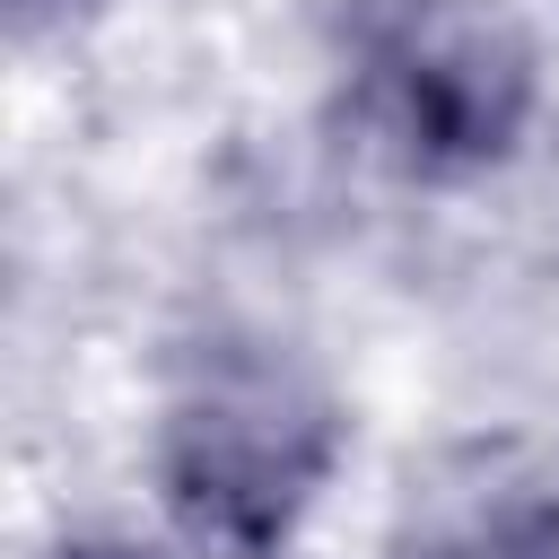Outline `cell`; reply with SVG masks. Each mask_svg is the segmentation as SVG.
I'll return each instance as SVG.
<instances>
[{
  "label": "cell",
  "mask_w": 559,
  "mask_h": 559,
  "mask_svg": "<svg viewBox=\"0 0 559 559\" xmlns=\"http://www.w3.org/2000/svg\"><path fill=\"white\" fill-rule=\"evenodd\" d=\"M35 559H175L157 524H61Z\"/></svg>",
  "instance_id": "obj_5"
},
{
  "label": "cell",
  "mask_w": 559,
  "mask_h": 559,
  "mask_svg": "<svg viewBox=\"0 0 559 559\" xmlns=\"http://www.w3.org/2000/svg\"><path fill=\"white\" fill-rule=\"evenodd\" d=\"M314 114L384 192L472 201L542 148V17L524 0H314Z\"/></svg>",
  "instance_id": "obj_2"
},
{
  "label": "cell",
  "mask_w": 559,
  "mask_h": 559,
  "mask_svg": "<svg viewBox=\"0 0 559 559\" xmlns=\"http://www.w3.org/2000/svg\"><path fill=\"white\" fill-rule=\"evenodd\" d=\"M358 463L349 376L280 314H192L140 402V498L175 559H297Z\"/></svg>",
  "instance_id": "obj_1"
},
{
  "label": "cell",
  "mask_w": 559,
  "mask_h": 559,
  "mask_svg": "<svg viewBox=\"0 0 559 559\" xmlns=\"http://www.w3.org/2000/svg\"><path fill=\"white\" fill-rule=\"evenodd\" d=\"M131 0H0V44L17 61H44V52H79L87 35H105Z\"/></svg>",
  "instance_id": "obj_4"
},
{
  "label": "cell",
  "mask_w": 559,
  "mask_h": 559,
  "mask_svg": "<svg viewBox=\"0 0 559 559\" xmlns=\"http://www.w3.org/2000/svg\"><path fill=\"white\" fill-rule=\"evenodd\" d=\"M384 559H559V472L542 463H472L428 489Z\"/></svg>",
  "instance_id": "obj_3"
}]
</instances>
